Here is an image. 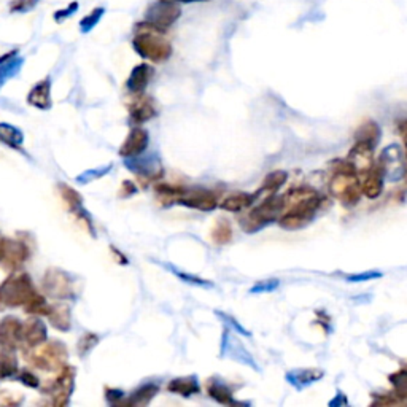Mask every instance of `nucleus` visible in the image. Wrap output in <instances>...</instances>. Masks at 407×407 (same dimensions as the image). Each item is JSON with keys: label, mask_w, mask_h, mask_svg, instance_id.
Here are the masks:
<instances>
[{"label": "nucleus", "mask_w": 407, "mask_h": 407, "mask_svg": "<svg viewBox=\"0 0 407 407\" xmlns=\"http://www.w3.org/2000/svg\"><path fill=\"white\" fill-rule=\"evenodd\" d=\"M377 166L380 167L382 172H384L385 178H388L391 182H398L406 170L399 146L398 145L386 146L384 153H382Z\"/></svg>", "instance_id": "nucleus-9"}, {"label": "nucleus", "mask_w": 407, "mask_h": 407, "mask_svg": "<svg viewBox=\"0 0 407 407\" xmlns=\"http://www.w3.org/2000/svg\"><path fill=\"white\" fill-rule=\"evenodd\" d=\"M283 210V196H267L258 207H254L248 215L241 220L243 231L254 232L264 228L269 223L277 220Z\"/></svg>", "instance_id": "nucleus-4"}, {"label": "nucleus", "mask_w": 407, "mask_h": 407, "mask_svg": "<svg viewBox=\"0 0 407 407\" xmlns=\"http://www.w3.org/2000/svg\"><path fill=\"white\" fill-rule=\"evenodd\" d=\"M132 47L137 51V54L151 60V63H164L172 56V45L164 37V34L153 29L144 21L135 25Z\"/></svg>", "instance_id": "nucleus-2"}, {"label": "nucleus", "mask_w": 407, "mask_h": 407, "mask_svg": "<svg viewBox=\"0 0 407 407\" xmlns=\"http://www.w3.org/2000/svg\"><path fill=\"white\" fill-rule=\"evenodd\" d=\"M384 183H385L384 172H382V169L377 164H374L373 169L363 177L361 191H363V195L368 197V199H377V197L382 195V191H384Z\"/></svg>", "instance_id": "nucleus-14"}, {"label": "nucleus", "mask_w": 407, "mask_h": 407, "mask_svg": "<svg viewBox=\"0 0 407 407\" xmlns=\"http://www.w3.org/2000/svg\"><path fill=\"white\" fill-rule=\"evenodd\" d=\"M177 3H197V2H208V0H172Z\"/></svg>", "instance_id": "nucleus-43"}, {"label": "nucleus", "mask_w": 407, "mask_h": 407, "mask_svg": "<svg viewBox=\"0 0 407 407\" xmlns=\"http://www.w3.org/2000/svg\"><path fill=\"white\" fill-rule=\"evenodd\" d=\"M18 369L16 358H14L13 350H5V352L0 355V377H8V375H13Z\"/></svg>", "instance_id": "nucleus-31"}, {"label": "nucleus", "mask_w": 407, "mask_h": 407, "mask_svg": "<svg viewBox=\"0 0 407 407\" xmlns=\"http://www.w3.org/2000/svg\"><path fill=\"white\" fill-rule=\"evenodd\" d=\"M231 239H232V228L226 220H220L215 226H213V231H212L213 242L223 245V243H228Z\"/></svg>", "instance_id": "nucleus-30"}, {"label": "nucleus", "mask_w": 407, "mask_h": 407, "mask_svg": "<svg viewBox=\"0 0 407 407\" xmlns=\"http://www.w3.org/2000/svg\"><path fill=\"white\" fill-rule=\"evenodd\" d=\"M104 14H105V8L104 7L94 8L89 14H86V16L80 21V30H81V32L86 34V32H89V30H93L96 25L99 24V21L102 19V16H104Z\"/></svg>", "instance_id": "nucleus-32"}, {"label": "nucleus", "mask_w": 407, "mask_h": 407, "mask_svg": "<svg viewBox=\"0 0 407 407\" xmlns=\"http://www.w3.org/2000/svg\"><path fill=\"white\" fill-rule=\"evenodd\" d=\"M23 380L24 384H28L29 386H38V379L30 373H23Z\"/></svg>", "instance_id": "nucleus-41"}, {"label": "nucleus", "mask_w": 407, "mask_h": 407, "mask_svg": "<svg viewBox=\"0 0 407 407\" xmlns=\"http://www.w3.org/2000/svg\"><path fill=\"white\" fill-rule=\"evenodd\" d=\"M156 393H157V386L156 385L148 384V385L140 386V388L137 390L134 395H132L129 404H134V406H145V404H148L150 401L153 398H155Z\"/></svg>", "instance_id": "nucleus-29"}, {"label": "nucleus", "mask_w": 407, "mask_h": 407, "mask_svg": "<svg viewBox=\"0 0 407 407\" xmlns=\"http://www.w3.org/2000/svg\"><path fill=\"white\" fill-rule=\"evenodd\" d=\"M322 199L315 190L310 188H299L283 195V210L278 218V225L288 231H296L307 226L315 212L318 210Z\"/></svg>", "instance_id": "nucleus-1"}, {"label": "nucleus", "mask_w": 407, "mask_h": 407, "mask_svg": "<svg viewBox=\"0 0 407 407\" xmlns=\"http://www.w3.org/2000/svg\"><path fill=\"white\" fill-rule=\"evenodd\" d=\"M48 317L53 327L59 329L70 328V310L67 305H53V307L50 305Z\"/></svg>", "instance_id": "nucleus-27"}, {"label": "nucleus", "mask_w": 407, "mask_h": 407, "mask_svg": "<svg viewBox=\"0 0 407 407\" xmlns=\"http://www.w3.org/2000/svg\"><path fill=\"white\" fill-rule=\"evenodd\" d=\"M146 146H148V132L142 127H135L131 131V134L127 135L126 142L121 146L120 155L126 157H132L144 153Z\"/></svg>", "instance_id": "nucleus-13"}, {"label": "nucleus", "mask_w": 407, "mask_h": 407, "mask_svg": "<svg viewBox=\"0 0 407 407\" xmlns=\"http://www.w3.org/2000/svg\"><path fill=\"white\" fill-rule=\"evenodd\" d=\"M60 195H63V197L65 199V202L69 204V207L72 208H78L81 206V197L76 191H74L72 188L69 186H60Z\"/></svg>", "instance_id": "nucleus-35"}, {"label": "nucleus", "mask_w": 407, "mask_h": 407, "mask_svg": "<svg viewBox=\"0 0 407 407\" xmlns=\"http://www.w3.org/2000/svg\"><path fill=\"white\" fill-rule=\"evenodd\" d=\"M329 191L345 206H355L360 201L361 195H363L361 182L347 161L339 162V166L336 167L334 175L329 182Z\"/></svg>", "instance_id": "nucleus-3"}, {"label": "nucleus", "mask_w": 407, "mask_h": 407, "mask_svg": "<svg viewBox=\"0 0 407 407\" xmlns=\"http://www.w3.org/2000/svg\"><path fill=\"white\" fill-rule=\"evenodd\" d=\"M254 196L247 195V192H236V195L228 196L226 199H223L221 208L228 212H241L242 208H245L253 204Z\"/></svg>", "instance_id": "nucleus-26"}, {"label": "nucleus", "mask_w": 407, "mask_h": 407, "mask_svg": "<svg viewBox=\"0 0 407 407\" xmlns=\"http://www.w3.org/2000/svg\"><path fill=\"white\" fill-rule=\"evenodd\" d=\"M151 76H153V69L150 67L148 64L137 65V67L132 69L129 78H127V81H126L127 89L134 94L142 93V91L148 86Z\"/></svg>", "instance_id": "nucleus-17"}, {"label": "nucleus", "mask_w": 407, "mask_h": 407, "mask_svg": "<svg viewBox=\"0 0 407 407\" xmlns=\"http://www.w3.org/2000/svg\"><path fill=\"white\" fill-rule=\"evenodd\" d=\"M221 352L223 355H232V358H236L237 361H241V363L247 366H253V368L258 371V366L253 363L250 355L245 352V349H243V345L239 342V340H234V338L229 333H226L225 339H223Z\"/></svg>", "instance_id": "nucleus-20"}, {"label": "nucleus", "mask_w": 407, "mask_h": 407, "mask_svg": "<svg viewBox=\"0 0 407 407\" xmlns=\"http://www.w3.org/2000/svg\"><path fill=\"white\" fill-rule=\"evenodd\" d=\"M207 393L210 398H213L220 404H225V406L236 404V401L232 398L231 388L220 380H215V379L207 380Z\"/></svg>", "instance_id": "nucleus-21"}, {"label": "nucleus", "mask_w": 407, "mask_h": 407, "mask_svg": "<svg viewBox=\"0 0 407 407\" xmlns=\"http://www.w3.org/2000/svg\"><path fill=\"white\" fill-rule=\"evenodd\" d=\"M278 285V280H263V282H259L254 285L252 288V293H267V292H272L274 288H277Z\"/></svg>", "instance_id": "nucleus-38"}, {"label": "nucleus", "mask_w": 407, "mask_h": 407, "mask_svg": "<svg viewBox=\"0 0 407 407\" xmlns=\"http://www.w3.org/2000/svg\"><path fill=\"white\" fill-rule=\"evenodd\" d=\"M324 373L322 369H293L287 374V380L294 388L302 390L305 386L315 384L320 379H323Z\"/></svg>", "instance_id": "nucleus-18"}, {"label": "nucleus", "mask_w": 407, "mask_h": 407, "mask_svg": "<svg viewBox=\"0 0 407 407\" xmlns=\"http://www.w3.org/2000/svg\"><path fill=\"white\" fill-rule=\"evenodd\" d=\"M43 288L54 298H67L72 293V283L60 271H48L43 280Z\"/></svg>", "instance_id": "nucleus-12"}, {"label": "nucleus", "mask_w": 407, "mask_h": 407, "mask_svg": "<svg viewBox=\"0 0 407 407\" xmlns=\"http://www.w3.org/2000/svg\"><path fill=\"white\" fill-rule=\"evenodd\" d=\"M167 390L172 393L180 395V396H191L199 393V384H197L196 375H188V377L174 379L167 385Z\"/></svg>", "instance_id": "nucleus-22"}, {"label": "nucleus", "mask_w": 407, "mask_h": 407, "mask_svg": "<svg viewBox=\"0 0 407 407\" xmlns=\"http://www.w3.org/2000/svg\"><path fill=\"white\" fill-rule=\"evenodd\" d=\"M28 258V248L24 243L16 241H2L0 242V261L8 269H16Z\"/></svg>", "instance_id": "nucleus-10"}, {"label": "nucleus", "mask_w": 407, "mask_h": 407, "mask_svg": "<svg viewBox=\"0 0 407 407\" xmlns=\"http://www.w3.org/2000/svg\"><path fill=\"white\" fill-rule=\"evenodd\" d=\"M177 202H180L182 206L197 208V210H202V212H210L218 206L215 196L207 190L185 191L180 197H178Z\"/></svg>", "instance_id": "nucleus-11"}, {"label": "nucleus", "mask_w": 407, "mask_h": 407, "mask_svg": "<svg viewBox=\"0 0 407 407\" xmlns=\"http://www.w3.org/2000/svg\"><path fill=\"white\" fill-rule=\"evenodd\" d=\"M29 276H14L5 280L0 287V302L7 305H25L35 296Z\"/></svg>", "instance_id": "nucleus-6"}, {"label": "nucleus", "mask_w": 407, "mask_h": 407, "mask_svg": "<svg viewBox=\"0 0 407 407\" xmlns=\"http://www.w3.org/2000/svg\"><path fill=\"white\" fill-rule=\"evenodd\" d=\"M21 339L30 347H37L38 344H42L47 339V328L42 320L30 318L21 324Z\"/></svg>", "instance_id": "nucleus-16"}, {"label": "nucleus", "mask_w": 407, "mask_h": 407, "mask_svg": "<svg viewBox=\"0 0 407 407\" xmlns=\"http://www.w3.org/2000/svg\"><path fill=\"white\" fill-rule=\"evenodd\" d=\"M380 127L375 121H366L364 124H361L358 127V131L355 132V140L356 142H366V144L377 146L379 140H380Z\"/></svg>", "instance_id": "nucleus-24"}, {"label": "nucleus", "mask_w": 407, "mask_h": 407, "mask_svg": "<svg viewBox=\"0 0 407 407\" xmlns=\"http://www.w3.org/2000/svg\"><path fill=\"white\" fill-rule=\"evenodd\" d=\"M399 134L403 137L404 146H406V160H407V120H404L403 123L399 124Z\"/></svg>", "instance_id": "nucleus-42"}, {"label": "nucleus", "mask_w": 407, "mask_h": 407, "mask_svg": "<svg viewBox=\"0 0 407 407\" xmlns=\"http://www.w3.org/2000/svg\"><path fill=\"white\" fill-rule=\"evenodd\" d=\"M390 382L395 386V395L407 406V369H401L390 375Z\"/></svg>", "instance_id": "nucleus-28"}, {"label": "nucleus", "mask_w": 407, "mask_h": 407, "mask_svg": "<svg viewBox=\"0 0 407 407\" xmlns=\"http://www.w3.org/2000/svg\"><path fill=\"white\" fill-rule=\"evenodd\" d=\"M0 139L3 142H7V144L16 146L23 142V135L21 132L14 129L12 126H7V124H0Z\"/></svg>", "instance_id": "nucleus-33"}, {"label": "nucleus", "mask_w": 407, "mask_h": 407, "mask_svg": "<svg viewBox=\"0 0 407 407\" xmlns=\"http://www.w3.org/2000/svg\"><path fill=\"white\" fill-rule=\"evenodd\" d=\"M374 148L375 146L366 144V142H356L353 148L350 150L345 161L353 167L358 177H364L374 167Z\"/></svg>", "instance_id": "nucleus-8"}, {"label": "nucleus", "mask_w": 407, "mask_h": 407, "mask_svg": "<svg viewBox=\"0 0 407 407\" xmlns=\"http://www.w3.org/2000/svg\"><path fill=\"white\" fill-rule=\"evenodd\" d=\"M67 352L59 342L38 344V347L30 353V361L34 366L43 371L63 369Z\"/></svg>", "instance_id": "nucleus-7"}, {"label": "nucleus", "mask_w": 407, "mask_h": 407, "mask_svg": "<svg viewBox=\"0 0 407 407\" xmlns=\"http://www.w3.org/2000/svg\"><path fill=\"white\" fill-rule=\"evenodd\" d=\"M50 91H51V85L50 80H43L40 81L38 85H35L32 91L29 93V104L34 107H38V109H48L51 105V98H50Z\"/></svg>", "instance_id": "nucleus-23"}, {"label": "nucleus", "mask_w": 407, "mask_h": 407, "mask_svg": "<svg viewBox=\"0 0 407 407\" xmlns=\"http://www.w3.org/2000/svg\"><path fill=\"white\" fill-rule=\"evenodd\" d=\"M98 342V338H96L94 334H85L83 338H81V340H80V345H78V349H80V353L81 355H85L86 352H88V350L93 347V345Z\"/></svg>", "instance_id": "nucleus-39"}, {"label": "nucleus", "mask_w": 407, "mask_h": 407, "mask_svg": "<svg viewBox=\"0 0 407 407\" xmlns=\"http://www.w3.org/2000/svg\"><path fill=\"white\" fill-rule=\"evenodd\" d=\"M382 272H375V271H369L364 274H355V276H349L347 280L349 282H366V280H375L380 278Z\"/></svg>", "instance_id": "nucleus-40"}, {"label": "nucleus", "mask_w": 407, "mask_h": 407, "mask_svg": "<svg viewBox=\"0 0 407 407\" xmlns=\"http://www.w3.org/2000/svg\"><path fill=\"white\" fill-rule=\"evenodd\" d=\"M374 404H377V406H404L403 401H401L395 393L382 395L380 398L374 401Z\"/></svg>", "instance_id": "nucleus-37"}, {"label": "nucleus", "mask_w": 407, "mask_h": 407, "mask_svg": "<svg viewBox=\"0 0 407 407\" xmlns=\"http://www.w3.org/2000/svg\"><path fill=\"white\" fill-rule=\"evenodd\" d=\"M21 339V323L16 318L7 317L0 323V344L3 350H13Z\"/></svg>", "instance_id": "nucleus-15"}, {"label": "nucleus", "mask_w": 407, "mask_h": 407, "mask_svg": "<svg viewBox=\"0 0 407 407\" xmlns=\"http://www.w3.org/2000/svg\"><path fill=\"white\" fill-rule=\"evenodd\" d=\"M40 0H12L10 2V13H28L37 7Z\"/></svg>", "instance_id": "nucleus-34"}, {"label": "nucleus", "mask_w": 407, "mask_h": 407, "mask_svg": "<svg viewBox=\"0 0 407 407\" xmlns=\"http://www.w3.org/2000/svg\"><path fill=\"white\" fill-rule=\"evenodd\" d=\"M288 174L285 170H276L272 174H269L266 178H264L263 186L258 190V195H276V191L280 190L283 186V183L287 182Z\"/></svg>", "instance_id": "nucleus-25"}, {"label": "nucleus", "mask_w": 407, "mask_h": 407, "mask_svg": "<svg viewBox=\"0 0 407 407\" xmlns=\"http://www.w3.org/2000/svg\"><path fill=\"white\" fill-rule=\"evenodd\" d=\"M180 16L182 8L178 7L177 2H172V0H157V2L151 3L146 8L144 23L151 25L153 29L166 34L178 21Z\"/></svg>", "instance_id": "nucleus-5"}, {"label": "nucleus", "mask_w": 407, "mask_h": 407, "mask_svg": "<svg viewBox=\"0 0 407 407\" xmlns=\"http://www.w3.org/2000/svg\"><path fill=\"white\" fill-rule=\"evenodd\" d=\"M131 118L135 121V123H145V121L151 120L153 116L156 115V109L153 105V100L150 98H145V96H140L132 100L131 104Z\"/></svg>", "instance_id": "nucleus-19"}, {"label": "nucleus", "mask_w": 407, "mask_h": 407, "mask_svg": "<svg viewBox=\"0 0 407 407\" xmlns=\"http://www.w3.org/2000/svg\"><path fill=\"white\" fill-rule=\"evenodd\" d=\"M78 10V2H72L69 7H64L60 10H56L54 12V21L56 23H63L65 19H69L72 14Z\"/></svg>", "instance_id": "nucleus-36"}]
</instances>
